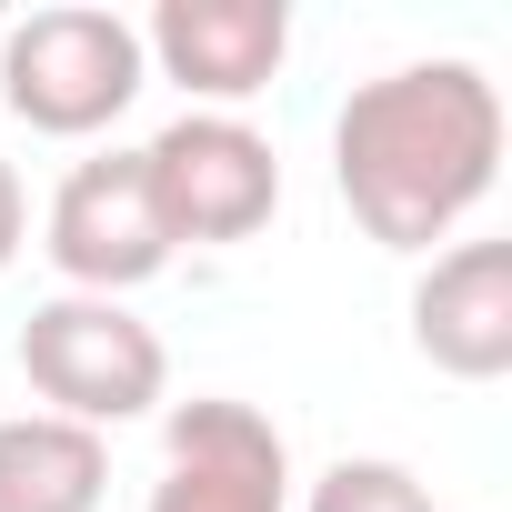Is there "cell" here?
<instances>
[{
    "label": "cell",
    "instance_id": "obj_10",
    "mask_svg": "<svg viewBox=\"0 0 512 512\" xmlns=\"http://www.w3.org/2000/svg\"><path fill=\"white\" fill-rule=\"evenodd\" d=\"M302 512H442V502H432V482L412 462H372L362 452V462H332Z\"/></svg>",
    "mask_w": 512,
    "mask_h": 512
},
{
    "label": "cell",
    "instance_id": "obj_3",
    "mask_svg": "<svg viewBox=\"0 0 512 512\" xmlns=\"http://www.w3.org/2000/svg\"><path fill=\"white\" fill-rule=\"evenodd\" d=\"M151 61H141V21L121 11H31L11 21V41H0V101H11V121L51 131V141H91L111 131L131 101H141Z\"/></svg>",
    "mask_w": 512,
    "mask_h": 512
},
{
    "label": "cell",
    "instance_id": "obj_5",
    "mask_svg": "<svg viewBox=\"0 0 512 512\" xmlns=\"http://www.w3.org/2000/svg\"><path fill=\"white\" fill-rule=\"evenodd\" d=\"M51 272L71 282V292H101V302H121V292H141L151 272H171V231H161V201H151V171H141V151H101V161H81L61 191H51Z\"/></svg>",
    "mask_w": 512,
    "mask_h": 512
},
{
    "label": "cell",
    "instance_id": "obj_7",
    "mask_svg": "<svg viewBox=\"0 0 512 512\" xmlns=\"http://www.w3.org/2000/svg\"><path fill=\"white\" fill-rule=\"evenodd\" d=\"M141 61H161V81H181L201 111H241L262 101L292 61V11L282 0H161Z\"/></svg>",
    "mask_w": 512,
    "mask_h": 512
},
{
    "label": "cell",
    "instance_id": "obj_9",
    "mask_svg": "<svg viewBox=\"0 0 512 512\" xmlns=\"http://www.w3.org/2000/svg\"><path fill=\"white\" fill-rule=\"evenodd\" d=\"M111 492V442L61 422V412H11L0 422V512H101Z\"/></svg>",
    "mask_w": 512,
    "mask_h": 512
},
{
    "label": "cell",
    "instance_id": "obj_2",
    "mask_svg": "<svg viewBox=\"0 0 512 512\" xmlns=\"http://www.w3.org/2000/svg\"><path fill=\"white\" fill-rule=\"evenodd\" d=\"M21 372H31V392H41L61 422H81V432H121V422L161 412V392H171L161 332H151L131 302H101V292H51V302H31V322H21Z\"/></svg>",
    "mask_w": 512,
    "mask_h": 512
},
{
    "label": "cell",
    "instance_id": "obj_4",
    "mask_svg": "<svg viewBox=\"0 0 512 512\" xmlns=\"http://www.w3.org/2000/svg\"><path fill=\"white\" fill-rule=\"evenodd\" d=\"M141 171H151V201H161L171 251L181 241L231 251V241H251L282 211V151L251 131L241 111H181V121H161L141 141Z\"/></svg>",
    "mask_w": 512,
    "mask_h": 512
},
{
    "label": "cell",
    "instance_id": "obj_6",
    "mask_svg": "<svg viewBox=\"0 0 512 512\" xmlns=\"http://www.w3.org/2000/svg\"><path fill=\"white\" fill-rule=\"evenodd\" d=\"M151 512H292V452H282V432L251 402H231V392L171 402Z\"/></svg>",
    "mask_w": 512,
    "mask_h": 512
},
{
    "label": "cell",
    "instance_id": "obj_11",
    "mask_svg": "<svg viewBox=\"0 0 512 512\" xmlns=\"http://www.w3.org/2000/svg\"><path fill=\"white\" fill-rule=\"evenodd\" d=\"M21 241H31V191H21V171L0 161V272L21 262Z\"/></svg>",
    "mask_w": 512,
    "mask_h": 512
},
{
    "label": "cell",
    "instance_id": "obj_1",
    "mask_svg": "<svg viewBox=\"0 0 512 512\" xmlns=\"http://www.w3.org/2000/svg\"><path fill=\"white\" fill-rule=\"evenodd\" d=\"M332 181L382 251L452 241L502 181V91L472 61H402L332 121Z\"/></svg>",
    "mask_w": 512,
    "mask_h": 512
},
{
    "label": "cell",
    "instance_id": "obj_8",
    "mask_svg": "<svg viewBox=\"0 0 512 512\" xmlns=\"http://www.w3.org/2000/svg\"><path fill=\"white\" fill-rule=\"evenodd\" d=\"M412 352L452 382L512 372V241H452L412 282Z\"/></svg>",
    "mask_w": 512,
    "mask_h": 512
}]
</instances>
